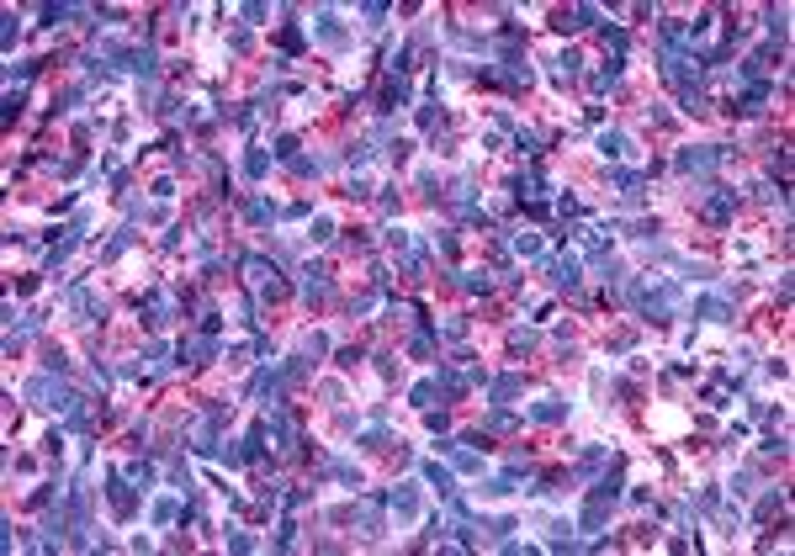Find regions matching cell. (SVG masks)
I'll return each mask as SVG.
<instances>
[{
    "mask_svg": "<svg viewBox=\"0 0 795 556\" xmlns=\"http://www.w3.org/2000/svg\"><path fill=\"white\" fill-rule=\"evenodd\" d=\"M721 159H732V149H679V159H674V170H684V175H710V170L721 165Z\"/></svg>",
    "mask_w": 795,
    "mask_h": 556,
    "instance_id": "cell-1",
    "label": "cell"
},
{
    "mask_svg": "<svg viewBox=\"0 0 795 556\" xmlns=\"http://www.w3.org/2000/svg\"><path fill=\"white\" fill-rule=\"evenodd\" d=\"M133 487H138L133 477H122V472H106V503H112V514H117V519H133V509H138Z\"/></svg>",
    "mask_w": 795,
    "mask_h": 556,
    "instance_id": "cell-2",
    "label": "cell"
},
{
    "mask_svg": "<svg viewBox=\"0 0 795 556\" xmlns=\"http://www.w3.org/2000/svg\"><path fill=\"white\" fill-rule=\"evenodd\" d=\"M737 201H742V196H737V191H726V186H716V191H710L706 201H700V217H706V223H726V217H732V212H737Z\"/></svg>",
    "mask_w": 795,
    "mask_h": 556,
    "instance_id": "cell-3",
    "label": "cell"
},
{
    "mask_svg": "<svg viewBox=\"0 0 795 556\" xmlns=\"http://www.w3.org/2000/svg\"><path fill=\"white\" fill-rule=\"evenodd\" d=\"M175 355H180V366L202 371V366H212V361H218V339H212V334H207V339H186V345H180Z\"/></svg>",
    "mask_w": 795,
    "mask_h": 556,
    "instance_id": "cell-4",
    "label": "cell"
},
{
    "mask_svg": "<svg viewBox=\"0 0 795 556\" xmlns=\"http://www.w3.org/2000/svg\"><path fill=\"white\" fill-rule=\"evenodd\" d=\"M387 509L398 514V519H414V514H419V482H398L387 493Z\"/></svg>",
    "mask_w": 795,
    "mask_h": 556,
    "instance_id": "cell-5",
    "label": "cell"
},
{
    "mask_svg": "<svg viewBox=\"0 0 795 556\" xmlns=\"http://www.w3.org/2000/svg\"><path fill=\"white\" fill-rule=\"evenodd\" d=\"M546 271H552L557 276V286H562V292H578V286H584V265H578V260H546Z\"/></svg>",
    "mask_w": 795,
    "mask_h": 556,
    "instance_id": "cell-6",
    "label": "cell"
},
{
    "mask_svg": "<svg viewBox=\"0 0 795 556\" xmlns=\"http://www.w3.org/2000/svg\"><path fill=\"white\" fill-rule=\"evenodd\" d=\"M408 101V80H398V75H387V85H382V96H376V111L382 117H392L398 106Z\"/></svg>",
    "mask_w": 795,
    "mask_h": 556,
    "instance_id": "cell-7",
    "label": "cell"
},
{
    "mask_svg": "<svg viewBox=\"0 0 795 556\" xmlns=\"http://www.w3.org/2000/svg\"><path fill=\"white\" fill-rule=\"evenodd\" d=\"M313 21H318V37H324L329 48H340V43H345V27H340V16H334L329 6H318V11H313Z\"/></svg>",
    "mask_w": 795,
    "mask_h": 556,
    "instance_id": "cell-8",
    "label": "cell"
},
{
    "mask_svg": "<svg viewBox=\"0 0 795 556\" xmlns=\"http://www.w3.org/2000/svg\"><path fill=\"white\" fill-rule=\"evenodd\" d=\"M514 201L525 207V201H541V170L530 165L525 175H514Z\"/></svg>",
    "mask_w": 795,
    "mask_h": 556,
    "instance_id": "cell-9",
    "label": "cell"
},
{
    "mask_svg": "<svg viewBox=\"0 0 795 556\" xmlns=\"http://www.w3.org/2000/svg\"><path fill=\"white\" fill-rule=\"evenodd\" d=\"M239 212H244V223H276V217H281V212L270 207L265 196H250V201H239Z\"/></svg>",
    "mask_w": 795,
    "mask_h": 556,
    "instance_id": "cell-10",
    "label": "cell"
},
{
    "mask_svg": "<svg viewBox=\"0 0 795 556\" xmlns=\"http://www.w3.org/2000/svg\"><path fill=\"white\" fill-rule=\"evenodd\" d=\"M440 451H446V456H451V466H462V472H482V461H478V451H472V445H466V440H462V445H440Z\"/></svg>",
    "mask_w": 795,
    "mask_h": 556,
    "instance_id": "cell-11",
    "label": "cell"
},
{
    "mask_svg": "<svg viewBox=\"0 0 795 556\" xmlns=\"http://www.w3.org/2000/svg\"><path fill=\"white\" fill-rule=\"evenodd\" d=\"M530 419H536V424H562V419H568V403L546 397V403H536V408H530Z\"/></svg>",
    "mask_w": 795,
    "mask_h": 556,
    "instance_id": "cell-12",
    "label": "cell"
},
{
    "mask_svg": "<svg viewBox=\"0 0 795 556\" xmlns=\"http://www.w3.org/2000/svg\"><path fill=\"white\" fill-rule=\"evenodd\" d=\"M520 387H525V376H520V371H509V376H498V382H493V392H488V397H493V403H509V397H514Z\"/></svg>",
    "mask_w": 795,
    "mask_h": 556,
    "instance_id": "cell-13",
    "label": "cell"
},
{
    "mask_svg": "<svg viewBox=\"0 0 795 556\" xmlns=\"http://www.w3.org/2000/svg\"><path fill=\"white\" fill-rule=\"evenodd\" d=\"M694 313L710 318V323H732V307H726V302H716V297H700V302H694Z\"/></svg>",
    "mask_w": 795,
    "mask_h": 556,
    "instance_id": "cell-14",
    "label": "cell"
},
{
    "mask_svg": "<svg viewBox=\"0 0 795 556\" xmlns=\"http://www.w3.org/2000/svg\"><path fill=\"white\" fill-rule=\"evenodd\" d=\"M424 482H430V487H440V498H451V493H456V482H451V472H446L440 461H430V466H424Z\"/></svg>",
    "mask_w": 795,
    "mask_h": 556,
    "instance_id": "cell-15",
    "label": "cell"
},
{
    "mask_svg": "<svg viewBox=\"0 0 795 556\" xmlns=\"http://www.w3.org/2000/svg\"><path fill=\"white\" fill-rule=\"evenodd\" d=\"M265 170H270V154H260V149L244 154V181H265Z\"/></svg>",
    "mask_w": 795,
    "mask_h": 556,
    "instance_id": "cell-16",
    "label": "cell"
},
{
    "mask_svg": "<svg viewBox=\"0 0 795 556\" xmlns=\"http://www.w3.org/2000/svg\"><path fill=\"white\" fill-rule=\"evenodd\" d=\"M482 429H488V435H509V429H514V413H504V408H493V413L482 419Z\"/></svg>",
    "mask_w": 795,
    "mask_h": 556,
    "instance_id": "cell-17",
    "label": "cell"
},
{
    "mask_svg": "<svg viewBox=\"0 0 795 556\" xmlns=\"http://www.w3.org/2000/svg\"><path fill=\"white\" fill-rule=\"evenodd\" d=\"M536 350V329H514L509 334V355H530Z\"/></svg>",
    "mask_w": 795,
    "mask_h": 556,
    "instance_id": "cell-18",
    "label": "cell"
},
{
    "mask_svg": "<svg viewBox=\"0 0 795 556\" xmlns=\"http://www.w3.org/2000/svg\"><path fill=\"white\" fill-rule=\"evenodd\" d=\"M435 387L446 392V397H462V392H466V376H456V371H440V376H435Z\"/></svg>",
    "mask_w": 795,
    "mask_h": 556,
    "instance_id": "cell-19",
    "label": "cell"
},
{
    "mask_svg": "<svg viewBox=\"0 0 795 556\" xmlns=\"http://www.w3.org/2000/svg\"><path fill=\"white\" fill-rule=\"evenodd\" d=\"M600 37H604L610 48H615V53H626V43H631V37H626V27H615V21H604V27H600Z\"/></svg>",
    "mask_w": 795,
    "mask_h": 556,
    "instance_id": "cell-20",
    "label": "cell"
},
{
    "mask_svg": "<svg viewBox=\"0 0 795 556\" xmlns=\"http://www.w3.org/2000/svg\"><path fill=\"white\" fill-rule=\"evenodd\" d=\"M514 249L525 260H541V233H514Z\"/></svg>",
    "mask_w": 795,
    "mask_h": 556,
    "instance_id": "cell-21",
    "label": "cell"
},
{
    "mask_svg": "<svg viewBox=\"0 0 795 556\" xmlns=\"http://www.w3.org/2000/svg\"><path fill=\"white\" fill-rule=\"evenodd\" d=\"M408 355H419V361H430V355H435V339H430V329L408 339Z\"/></svg>",
    "mask_w": 795,
    "mask_h": 556,
    "instance_id": "cell-22",
    "label": "cell"
},
{
    "mask_svg": "<svg viewBox=\"0 0 795 556\" xmlns=\"http://www.w3.org/2000/svg\"><path fill=\"white\" fill-rule=\"evenodd\" d=\"M170 519H180V503L175 498H159L154 503V525H170Z\"/></svg>",
    "mask_w": 795,
    "mask_h": 556,
    "instance_id": "cell-23",
    "label": "cell"
},
{
    "mask_svg": "<svg viewBox=\"0 0 795 556\" xmlns=\"http://www.w3.org/2000/svg\"><path fill=\"white\" fill-rule=\"evenodd\" d=\"M435 382H419V387H414V392H408V403H414V408H430V403H435Z\"/></svg>",
    "mask_w": 795,
    "mask_h": 556,
    "instance_id": "cell-24",
    "label": "cell"
},
{
    "mask_svg": "<svg viewBox=\"0 0 795 556\" xmlns=\"http://www.w3.org/2000/svg\"><path fill=\"white\" fill-rule=\"evenodd\" d=\"M128 244H133V228H117V239H112V244L101 249V260H117L122 249H128Z\"/></svg>",
    "mask_w": 795,
    "mask_h": 556,
    "instance_id": "cell-25",
    "label": "cell"
},
{
    "mask_svg": "<svg viewBox=\"0 0 795 556\" xmlns=\"http://www.w3.org/2000/svg\"><path fill=\"white\" fill-rule=\"evenodd\" d=\"M466 292H493V271H466Z\"/></svg>",
    "mask_w": 795,
    "mask_h": 556,
    "instance_id": "cell-26",
    "label": "cell"
},
{
    "mask_svg": "<svg viewBox=\"0 0 795 556\" xmlns=\"http://www.w3.org/2000/svg\"><path fill=\"white\" fill-rule=\"evenodd\" d=\"M281 48H286V53H302V48H308V37H302V32L286 21V27H281Z\"/></svg>",
    "mask_w": 795,
    "mask_h": 556,
    "instance_id": "cell-27",
    "label": "cell"
},
{
    "mask_svg": "<svg viewBox=\"0 0 795 556\" xmlns=\"http://www.w3.org/2000/svg\"><path fill=\"white\" fill-rule=\"evenodd\" d=\"M600 154L620 159V154H626V138H620V133H600Z\"/></svg>",
    "mask_w": 795,
    "mask_h": 556,
    "instance_id": "cell-28",
    "label": "cell"
},
{
    "mask_svg": "<svg viewBox=\"0 0 795 556\" xmlns=\"http://www.w3.org/2000/svg\"><path fill=\"white\" fill-rule=\"evenodd\" d=\"M128 477H133L138 487H149V482H154V466L149 461H133V466H128Z\"/></svg>",
    "mask_w": 795,
    "mask_h": 556,
    "instance_id": "cell-29",
    "label": "cell"
},
{
    "mask_svg": "<svg viewBox=\"0 0 795 556\" xmlns=\"http://www.w3.org/2000/svg\"><path fill=\"white\" fill-rule=\"evenodd\" d=\"M376 445H387V429H382V424H376V429H366V435H360V451H376Z\"/></svg>",
    "mask_w": 795,
    "mask_h": 556,
    "instance_id": "cell-30",
    "label": "cell"
},
{
    "mask_svg": "<svg viewBox=\"0 0 795 556\" xmlns=\"http://www.w3.org/2000/svg\"><path fill=\"white\" fill-rule=\"evenodd\" d=\"M292 154H297V138L281 133V138H276V159H286V165H292Z\"/></svg>",
    "mask_w": 795,
    "mask_h": 556,
    "instance_id": "cell-31",
    "label": "cell"
},
{
    "mask_svg": "<svg viewBox=\"0 0 795 556\" xmlns=\"http://www.w3.org/2000/svg\"><path fill=\"white\" fill-rule=\"evenodd\" d=\"M218 329H223V313H218V307H207V313H202V334H212V339H218Z\"/></svg>",
    "mask_w": 795,
    "mask_h": 556,
    "instance_id": "cell-32",
    "label": "cell"
},
{
    "mask_svg": "<svg viewBox=\"0 0 795 556\" xmlns=\"http://www.w3.org/2000/svg\"><path fill=\"white\" fill-rule=\"evenodd\" d=\"M774 509H785V493H769L764 503H758V519H774Z\"/></svg>",
    "mask_w": 795,
    "mask_h": 556,
    "instance_id": "cell-33",
    "label": "cell"
},
{
    "mask_svg": "<svg viewBox=\"0 0 795 556\" xmlns=\"http://www.w3.org/2000/svg\"><path fill=\"white\" fill-rule=\"evenodd\" d=\"M345 159H350V165H366V159H372V143H350V154H345Z\"/></svg>",
    "mask_w": 795,
    "mask_h": 556,
    "instance_id": "cell-34",
    "label": "cell"
},
{
    "mask_svg": "<svg viewBox=\"0 0 795 556\" xmlns=\"http://www.w3.org/2000/svg\"><path fill=\"white\" fill-rule=\"evenodd\" d=\"M424 424H430L435 435H446V429H451V413H446V408H440V413H424Z\"/></svg>",
    "mask_w": 795,
    "mask_h": 556,
    "instance_id": "cell-35",
    "label": "cell"
},
{
    "mask_svg": "<svg viewBox=\"0 0 795 556\" xmlns=\"http://www.w3.org/2000/svg\"><path fill=\"white\" fill-rule=\"evenodd\" d=\"M435 122H440V106L424 101V106H419V127H435Z\"/></svg>",
    "mask_w": 795,
    "mask_h": 556,
    "instance_id": "cell-36",
    "label": "cell"
},
{
    "mask_svg": "<svg viewBox=\"0 0 795 556\" xmlns=\"http://www.w3.org/2000/svg\"><path fill=\"white\" fill-rule=\"evenodd\" d=\"M546 212H552L546 201H525V217H530V223H546Z\"/></svg>",
    "mask_w": 795,
    "mask_h": 556,
    "instance_id": "cell-37",
    "label": "cell"
},
{
    "mask_svg": "<svg viewBox=\"0 0 795 556\" xmlns=\"http://www.w3.org/2000/svg\"><path fill=\"white\" fill-rule=\"evenodd\" d=\"M302 350H308V355H313V361H318V355L329 350V339H324V334H313V339H308V345H302Z\"/></svg>",
    "mask_w": 795,
    "mask_h": 556,
    "instance_id": "cell-38",
    "label": "cell"
},
{
    "mask_svg": "<svg viewBox=\"0 0 795 556\" xmlns=\"http://www.w3.org/2000/svg\"><path fill=\"white\" fill-rule=\"evenodd\" d=\"M313 212V201H292V207H281V217H308Z\"/></svg>",
    "mask_w": 795,
    "mask_h": 556,
    "instance_id": "cell-39",
    "label": "cell"
},
{
    "mask_svg": "<svg viewBox=\"0 0 795 556\" xmlns=\"http://www.w3.org/2000/svg\"><path fill=\"white\" fill-rule=\"evenodd\" d=\"M334 361L345 366V371H356V366H360V350H340V355H334Z\"/></svg>",
    "mask_w": 795,
    "mask_h": 556,
    "instance_id": "cell-40",
    "label": "cell"
},
{
    "mask_svg": "<svg viewBox=\"0 0 795 556\" xmlns=\"http://www.w3.org/2000/svg\"><path fill=\"white\" fill-rule=\"evenodd\" d=\"M764 456L769 461H785V440H764Z\"/></svg>",
    "mask_w": 795,
    "mask_h": 556,
    "instance_id": "cell-41",
    "label": "cell"
},
{
    "mask_svg": "<svg viewBox=\"0 0 795 556\" xmlns=\"http://www.w3.org/2000/svg\"><path fill=\"white\" fill-rule=\"evenodd\" d=\"M748 487H753V472H737V477H732V493L742 498V493H748Z\"/></svg>",
    "mask_w": 795,
    "mask_h": 556,
    "instance_id": "cell-42",
    "label": "cell"
}]
</instances>
